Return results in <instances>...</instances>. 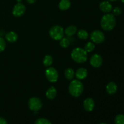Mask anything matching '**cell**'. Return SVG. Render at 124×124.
Masks as SVG:
<instances>
[{"label":"cell","mask_w":124,"mask_h":124,"mask_svg":"<svg viewBox=\"0 0 124 124\" xmlns=\"http://www.w3.org/2000/svg\"><path fill=\"white\" fill-rule=\"evenodd\" d=\"M70 94L75 98L79 97L84 91L83 84L79 80H73L70 83L69 86Z\"/></svg>","instance_id":"2"},{"label":"cell","mask_w":124,"mask_h":124,"mask_svg":"<svg viewBox=\"0 0 124 124\" xmlns=\"http://www.w3.org/2000/svg\"><path fill=\"white\" fill-rule=\"evenodd\" d=\"M99 8L104 13H110L113 9L112 5L108 1H104L99 4Z\"/></svg>","instance_id":"10"},{"label":"cell","mask_w":124,"mask_h":124,"mask_svg":"<svg viewBox=\"0 0 124 124\" xmlns=\"http://www.w3.org/2000/svg\"><path fill=\"white\" fill-rule=\"evenodd\" d=\"M90 39L93 43L101 44L105 40V35L100 30H94L91 34Z\"/></svg>","instance_id":"6"},{"label":"cell","mask_w":124,"mask_h":124,"mask_svg":"<svg viewBox=\"0 0 124 124\" xmlns=\"http://www.w3.org/2000/svg\"><path fill=\"white\" fill-rule=\"evenodd\" d=\"M0 124H7V122L5 119L0 117Z\"/></svg>","instance_id":"27"},{"label":"cell","mask_w":124,"mask_h":124,"mask_svg":"<svg viewBox=\"0 0 124 124\" xmlns=\"http://www.w3.org/2000/svg\"><path fill=\"white\" fill-rule=\"evenodd\" d=\"M46 97L48 98V99H54L56 98L57 95V91L55 87H51L47 90L46 92Z\"/></svg>","instance_id":"15"},{"label":"cell","mask_w":124,"mask_h":124,"mask_svg":"<svg viewBox=\"0 0 124 124\" xmlns=\"http://www.w3.org/2000/svg\"><path fill=\"white\" fill-rule=\"evenodd\" d=\"M103 62V59L101 56L98 54H94L91 58L90 63L91 65L94 68H99L102 65Z\"/></svg>","instance_id":"9"},{"label":"cell","mask_w":124,"mask_h":124,"mask_svg":"<svg viewBox=\"0 0 124 124\" xmlns=\"http://www.w3.org/2000/svg\"><path fill=\"white\" fill-rule=\"evenodd\" d=\"M108 1H109V2H115V1H117V0H108Z\"/></svg>","instance_id":"29"},{"label":"cell","mask_w":124,"mask_h":124,"mask_svg":"<svg viewBox=\"0 0 124 124\" xmlns=\"http://www.w3.org/2000/svg\"><path fill=\"white\" fill-rule=\"evenodd\" d=\"M78 37L81 39H87L88 38V33L86 30L81 29L78 32Z\"/></svg>","instance_id":"20"},{"label":"cell","mask_w":124,"mask_h":124,"mask_svg":"<svg viewBox=\"0 0 124 124\" xmlns=\"http://www.w3.org/2000/svg\"><path fill=\"white\" fill-rule=\"evenodd\" d=\"M6 47V41H5L4 39L2 38V37L0 36V53L3 52Z\"/></svg>","instance_id":"25"},{"label":"cell","mask_w":124,"mask_h":124,"mask_svg":"<svg viewBox=\"0 0 124 124\" xmlns=\"http://www.w3.org/2000/svg\"><path fill=\"white\" fill-rule=\"evenodd\" d=\"M53 58L50 55H46L43 59V64L46 67H50L53 63Z\"/></svg>","instance_id":"19"},{"label":"cell","mask_w":124,"mask_h":124,"mask_svg":"<svg viewBox=\"0 0 124 124\" xmlns=\"http://www.w3.org/2000/svg\"><path fill=\"white\" fill-rule=\"evenodd\" d=\"M70 44V41L67 38H62L60 40V46L63 48H67Z\"/></svg>","instance_id":"22"},{"label":"cell","mask_w":124,"mask_h":124,"mask_svg":"<svg viewBox=\"0 0 124 124\" xmlns=\"http://www.w3.org/2000/svg\"><path fill=\"white\" fill-rule=\"evenodd\" d=\"M64 75H65V77L68 80H71L75 76V71L71 68H68L65 70V73H64Z\"/></svg>","instance_id":"18"},{"label":"cell","mask_w":124,"mask_h":124,"mask_svg":"<svg viewBox=\"0 0 124 124\" xmlns=\"http://www.w3.org/2000/svg\"><path fill=\"white\" fill-rule=\"evenodd\" d=\"M71 2L70 0H61L59 3V8L61 10H66L70 8Z\"/></svg>","instance_id":"17"},{"label":"cell","mask_w":124,"mask_h":124,"mask_svg":"<svg viewBox=\"0 0 124 124\" xmlns=\"http://www.w3.org/2000/svg\"><path fill=\"white\" fill-rule=\"evenodd\" d=\"M116 23L115 15L111 13H107L103 16L101 20V26L105 31H110L115 28Z\"/></svg>","instance_id":"1"},{"label":"cell","mask_w":124,"mask_h":124,"mask_svg":"<svg viewBox=\"0 0 124 124\" xmlns=\"http://www.w3.org/2000/svg\"><path fill=\"white\" fill-rule=\"evenodd\" d=\"M36 0H27V2L29 4H34L35 2H36Z\"/></svg>","instance_id":"28"},{"label":"cell","mask_w":124,"mask_h":124,"mask_svg":"<svg viewBox=\"0 0 124 124\" xmlns=\"http://www.w3.org/2000/svg\"><path fill=\"white\" fill-rule=\"evenodd\" d=\"M115 124H124V115H118L115 119Z\"/></svg>","instance_id":"23"},{"label":"cell","mask_w":124,"mask_h":124,"mask_svg":"<svg viewBox=\"0 0 124 124\" xmlns=\"http://www.w3.org/2000/svg\"><path fill=\"white\" fill-rule=\"evenodd\" d=\"M88 72H87V69L85 68H79L78 69L75 73L76 78L78 80H83L87 78Z\"/></svg>","instance_id":"12"},{"label":"cell","mask_w":124,"mask_h":124,"mask_svg":"<svg viewBox=\"0 0 124 124\" xmlns=\"http://www.w3.org/2000/svg\"><path fill=\"white\" fill-rule=\"evenodd\" d=\"M73 60L77 63H84L87 59V52L84 48L78 47L73 50L71 54Z\"/></svg>","instance_id":"3"},{"label":"cell","mask_w":124,"mask_h":124,"mask_svg":"<svg viewBox=\"0 0 124 124\" xmlns=\"http://www.w3.org/2000/svg\"><path fill=\"white\" fill-rule=\"evenodd\" d=\"M35 124H52L50 121L46 118H39L38 119L35 121Z\"/></svg>","instance_id":"24"},{"label":"cell","mask_w":124,"mask_h":124,"mask_svg":"<svg viewBox=\"0 0 124 124\" xmlns=\"http://www.w3.org/2000/svg\"><path fill=\"white\" fill-rule=\"evenodd\" d=\"M94 101L92 98H87L84 101V108L87 111H92L94 108Z\"/></svg>","instance_id":"11"},{"label":"cell","mask_w":124,"mask_h":124,"mask_svg":"<svg viewBox=\"0 0 124 124\" xmlns=\"http://www.w3.org/2000/svg\"><path fill=\"white\" fill-rule=\"evenodd\" d=\"M76 32H77V27L75 25H70L64 30V34H65V35L69 37L73 36L76 33Z\"/></svg>","instance_id":"16"},{"label":"cell","mask_w":124,"mask_h":124,"mask_svg":"<svg viewBox=\"0 0 124 124\" xmlns=\"http://www.w3.org/2000/svg\"><path fill=\"white\" fill-rule=\"evenodd\" d=\"M25 10H26L25 6L23 4L19 2L16 4L13 7L12 10V14L15 17H20L25 13Z\"/></svg>","instance_id":"8"},{"label":"cell","mask_w":124,"mask_h":124,"mask_svg":"<svg viewBox=\"0 0 124 124\" xmlns=\"http://www.w3.org/2000/svg\"><path fill=\"white\" fill-rule=\"evenodd\" d=\"M28 105L30 110L37 112L42 108V103L40 99L36 97H33L29 99Z\"/></svg>","instance_id":"5"},{"label":"cell","mask_w":124,"mask_h":124,"mask_svg":"<svg viewBox=\"0 0 124 124\" xmlns=\"http://www.w3.org/2000/svg\"><path fill=\"white\" fill-rule=\"evenodd\" d=\"M49 35L53 39L58 41L64 38V30L62 27L59 25H54L49 30Z\"/></svg>","instance_id":"4"},{"label":"cell","mask_w":124,"mask_h":124,"mask_svg":"<svg viewBox=\"0 0 124 124\" xmlns=\"http://www.w3.org/2000/svg\"><path fill=\"white\" fill-rule=\"evenodd\" d=\"M17 1H18V3H19V2H21V0H17Z\"/></svg>","instance_id":"30"},{"label":"cell","mask_w":124,"mask_h":124,"mask_svg":"<svg viewBox=\"0 0 124 124\" xmlns=\"http://www.w3.org/2000/svg\"><path fill=\"white\" fill-rule=\"evenodd\" d=\"M95 48V45L94 43L93 42H88L85 45L84 50L87 52V53H90V52H93Z\"/></svg>","instance_id":"21"},{"label":"cell","mask_w":124,"mask_h":124,"mask_svg":"<svg viewBox=\"0 0 124 124\" xmlns=\"http://www.w3.org/2000/svg\"><path fill=\"white\" fill-rule=\"evenodd\" d=\"M105 124V123H101V124Z\"/></svg>","instance_id":"32"},{"label":"cell","mask_w":124,"mask_h":124,"mask_svg":"<svg viewBox=\"0 0 124 124\" xmlns=\"http://www.w3.org/2000/svg\"><path fill=\"white\" fill-rule=\"evenodd\" d=\"M117 90V85L113 82H109L106 86V91L109 94H114L116 93Z\"/></svg>","instance_id":"13"},{"label":"cell","mask_w":124,"mask_h":124,"mask_svg":"<svg viewBox=\"0 0 124 124\" xmlns=\"http://www.w3.org/2000/svg\"><path fill=\"white\" fill-rule=\"evenodd\" d=\"M113 15L115 16H119L122 13V10L119 7H116L113 10Z\"/></svg>","instance_id":"26"},{"label":"cell","mask_w":124,"mask_h":124,"mask_svg":"<svg viewBox=\"0 0 124 124\" xmlns=\"http://www.w3.org/2000/svg\"><path fill=\"white\" fill-rule=\"evenodd\" d=\"M121 1H122V2H123V3L124 4V0H121Z\"/></svg>","instance_id":"31"},{"label":"cell","mask_w":124,"mask_h":124,"mask_svg":"<svg viewBox=\"0 0 124 124\" xmlns=\"http://www.w3.org/2000/svg\"><path fill=\"white\" fill-rule=\"evenodd\" d=\"M46 76L47 80L50 82H56L58 79V73L53 67H49L46 70Z\"/></svg>","instance_id":"7"},{"label":"cell","mask_w":124,"mask_h":124,"mask_svg":"<svg viewBox=\"0 0 124 124\" xmlns=\"http://www.w3.org/2000/svg\"><path fill=\"white\" fill-rule=\"evenodd\" d=\"M5 38L8 42L12 43V42H15L17 41L18 36V35L14 31H9L6 33Z\"/></svg>","instance_id":"14"}]
</instances>
